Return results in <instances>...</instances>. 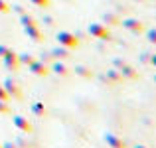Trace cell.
I'll list each match as a JSON object with an SVG mask.
<instances>
[{
  "label": "cell",
  "mask_w": 156,
  "mask_h": 148,
  "mask_svg": "<svg viewBox=\"0 0 156 148\" xmlns=\"http://www.w3.org/2000/svg\"><path fill=\"white\" fill-rule=\"evenodd\" d=\"M55 40H57L59 46H63L67 49H75L77 46H79V38H77L75 34H71V32H57Z\"/></svg>",
  "instance_id": "1"
},
{
  "label": "cell",
  "mask_w": 156,
  "mask_h": 148,
  "mask_svg": "<svg viewBox=\"0 0 156 148\" xmlns=\"http://www.w3.org/2000/svg\"><path fill=\"white\" fill-rule=\"evenodd\" d=\"M113 65H115V69H119V73L122 75V79H136V77H138V71L133 67V65H129L126 61L115 59Z\"/></svg>",
  "instance_id": "2"
},
{
  "label": "cell",
  "mask_w": 156,
  "mask_h": 148,
  "mask_svg": "<svg viewBox=\"0 0 156 148\" xmlns=\"http://www.w3.org/2000/svg\"><path fill=\"white\" fill-rule=\"evenodd\" d=\"M89 34L97 40H103V42H111V40H113L111 30L107 26H103V24H91V26H89Z\"/></svg>",
  "instance_id": "3"
},
{
  "label": "cell",
  "mask_w": 156,
  "mask_h": 148,
  "mask_svg": "<svg viewBox=\"0 0 156 148\" xmlns=\"http://www.w3.org/2000/svg\"><path fill=\"white\" fill-rule=\"evenodd\" d=\"M4 89H6L8 97H10V99H14V101H22V99H24L22 87H20V85L16 83L14 79H6V81H4Z\"/></svg>",
  "instance_id": "4"
},
{
  "label": "cell",
  "mask_w": 156,
  "mask_h": 148,
  "mask_svg": "<svg viewBox=\"0 0 156 148\" xmlns=\"http://www.w3.org/2000/svg\"><path fill=\"white\" fill-rule=\"evenodd\" d=\"M121 24L129 32H133V34H142V32H144V24L136 18H125V20H121Z\"/></svg>",
  "instance_id": "5"
},
{
  "label": "cell",
  "mask_w": 156,
  "mask_h": 148,
  "mask_svg": "<svg viewBox=\"0 0 156 148\" xmlns=\"http://www.w3.org/2000/svg\"><path fill=\"white\" fill-rule=\"evenodd\" d=\"M12 122H14V126L18 130H22V132H26V134H30L32 130H34L32 122L28 121L26 117H22V115H14V117H12Z\"/></svg>",
  "instance_id": "6"
},
{
  "label": "cell",
  "mask_w": 156,
  "mask_h": 148,
  "mask_svg": "<svg viewBox=\"0 0 156 148\" xmlns=\"http://www.w3.org/2000/svg\"><path fill=\"white\" fill-rule=\"evenodd\" d=\"M28 69H30L34 75H38V77H46V75H50V65L44 63V61H40V59H36L32 65H28Z\"/></svg>",
  "instance_id": "7"
},
{
  "label": "cell",
  "mask_w": 156,
  "mask_h": 148,
  "mask_svg": "<svg viewBox=\"0 0 156 148\" xmlns=\"http://www.w3.org/2000/svg\"><path fill=\"white\" fill-rule=\"evenodd\" d=\"M24 32H26V36L32 40V42H38V44L44 42V34H42V30H40L38 24H36V26H26Z\"/></svg>",
  "instance_id": "8"
},
{
  "label": "cell",
  "mask_w": 156,
  "mask_h": 148,
  "mask_svg": "<svg viewBox=\"0 0 156 148\" xmlns=\"http://www.w3.org/2000/svg\"><path fill=\"white\" fill-rule=\"evenodd\" d=\"M103 138H105V142H107V146H109V148H129V146H126V142L122 140V138L115 136L113 132H107Z\"/></svg>",
  "instance_id": "9"
},
{
  "label": "cell",
  "mask_w": 156,
  "mask_h": 148,
  "mask_svg": "<svg viewBox=\"0 0 156 148\" xmlns=\"http://www.w3.org/2000/svg\"><path fill=\"white\" fill-rule=\"evenodd\" d=\"M50 71H53L55 75H61V77H67L69 73H71V71H69V67H67V65H65V63H61V61H57V59H53V61H51V67H50Z\"/></svg>",
  "instance_id": "10"
},
{
  "label": "cell",
  "mask_w": 156,
  "mask_h": 148,
  "mask_svg": "<svg viewBox=\"0 0 156 148\" xmlns=\"http://www.w3.org/2000/svg\"><path fill=\"white\" fill-rule=\"evenodd\" d=\"M4 67L8 69V71L16 73L20 69V61H18V53H12V55L4 57Z\"/></svg>",
  "instance_id": "11"
},
{
  "label": "cell",
  "mask_w": 156,
  "mask_h": 148,
  "mask_svg": "<svg viewBox=\"0 0 156 148\" xmlns=\"http://www.w3.org/2000/svg\"><path fill=\"white\" fill-rule=\"evenodd\" d=\"M51 59H57V61H63V59H69V49L67 48H63V46H57L55 49H51Z\"/></svg>",
  "instance_id": "12"
},
{
  "label": "cell",
  "mask_w": 156,
  "mask_h": 148,
  "mask_svg": "<svg viewBox=\"0 0 156 148\" xmlns=\"http://www.w3.org/2000/svg\"><path fill=\"white\" fill-rule=\"evenodd\" d=\"M73 69H75V75L83 77V79H93V77H95V73H93L89 67H85V65H75Z\"/></svg>",
  "instance_id": "13"
},
{
  "label": "cell",
  "mask_w": 156,
  "mask_h": 148,
  "mask_svg": "<svg viewBox=\"0 0 156 148\" xmlns=\"http://www.w3.org/2000/svg\"><path fill=\"white\" fill-rule=\"evenodd\" d=\"M107 79H109L111 83H121L122 75L119 73V69H109V71H107Z\"/></svg>",
  "instance_id": "14"
},
{
  "label": "cell",
  "mask_w": 156,
  "mask_h": 148,
  "mask_svg": "<svg viewBox=\"0 0 156 148\" xmlns=\"http://www.w3.org/2000/svg\"><path fill=\"white\" fill-rule=\"evenodd\" d=\"M20 24H22V26L26 28V26H36L38 22H36V18H34V16H30L28 12H24V14L20 16Z\"/></svg>",
  "instance_id": "15"
},
{
  "label": "cell",
  "mask_w": 156,
  "mask_h": 148,
  "mask_svg": "<svg viewBox=\"0 0 156 148\" xmlns=\"http://www.w3.org/2000/svg\"><path fill=\"white\" fill-rule=\"evenodd\" d=\"M18 61H20V65H26V67H28V65H32L36 61V57L32 55V53H20Z\"/></svg>",
  "instance_id": "16"
},
{
  "label": "cell",
  "mask_w": 156,
  "mask_h": 148,
  "mask_svg": "<svg viewBox=\"0 0 156 148\" xmlns=\"http://www.w3.org/2000/svg\"><path fill=\"white\" fill-rule=\"evenodd\" d=\"M32 113L38 115V117H46V115H48V109L44 107V103H34V105H32Z\"/></svg>",
  "instance_id": "17"
},
{
  "label": "cell",
  "mask_w": 156,
  "mask_h": 148,
  "mask_svg": "<svg viewBox=\"0 0 156 148\" xmlns=\"http://www.w3.org/2000/svg\"><path fill=\"white\" fill-rule=\"evenodd\" d=\"M103 20L109 24V26H119V24H121V18H119V16H115V14H105Z\"/></svg>",
  "instance_id": "18"
},
{
  "label": "cell",
  "mask_w": 156,
  "mask_h": 148,
  "mask_svg": "<svg viewBox=\"0 0 156 148\" xmlns=\"http://www.w3.org/2000/svg\"><path fill=\"white\" fill-rule=\"evenodd\" d=\"M12 53H16L12 48H8V46H0V57H2V59H4V57H8V55H12Z\"/></svg>",
  "instance_id": "19"
},
{
  "label": "cell",
  "mask_w": 156,
  "mask_h": 148,
  "mask_svg": "<svg viewBox=\"0 0 156 148\" xmlns=\"http://www.w3.org/2000/svg\"><path fill=\"white\" fill-rule=\"evenodd\" d=\"M34 6H38V8H50V4H51V0H30Z\"/></svg>",
  "instance_id": "20"
},
{
  "label": "cell",
  "mask_w": 156,
  "mask_h": 148,
  "mask_svg": "<svg viewBox=\"0 0 156 148\" xmlns=\"http://www.w3.org/2000/svg\"><path fill=\"white\" fill-rule=\"evenodd\" d=\"M146 38H148L150 44H154V46H156V28H150V30L146 32Z\"/></svg>",
  "instance_id": "21"
},
{
  "label": "cell",
  "mask_w": 156,
  "mask_h": 148,
  "mask_svg": "<svg viewBox=\"0 0 156 148\" xmlns=\"http://www.w3.org/2000/svg\"><path fill=\"white\" fill-rule=\"evenodd\" d=\"M10 12V4L6 0H0V14H8Z\"/></svg>",
  "instance_id": "22"
},
{
  "label": "cell",
  "mask_w": 156,
  "mask_h": 148,
  "mask_svg": "<svg viewBox=\"0 0 156 148\" xmlns=\"http://www.w3.org/2000/svg\"><path fill=\"white\" fill-rule=\"evenodd\" d=\"M0 113H2V115H8V113H10V107H8V101H0Z\"/></svg>",
  "instance_id": "23"
},
{
  "label": "cell",
  "mask_w": 156,
  "mask_h": 148,
  "mask_svg": "<svg viewBox=\"0 0 156 148\" xmlns=\"http://www.w3.org/2000/svg\"><path fill=\"white\" fill-rule=\"evenodd\" d=\"M10 10H14V12H18V14H20V16H22V14H24V12H26V8H24V6H22V4H14V6H10Z\"/></svg>",
  "instance_id": "24"
},
{
  "label": "cell",
  "mask_w": 156,
  "mask_h": 148,
  "mask_svg": "<svg viewBox=\"0 0 156 148\" xmlns=\"http://www.w3.org/2000/svg\"><path fill=\"white\" fill-rule=\"evenodd\" d=\"M0 101H10V97H8L6 89H4V85H0Z\"/></svg>",
  "instance_id": "25"
},
{
  "label": "cell",
  "mask_w": 156,
  "mask_h": 148,
  "mask_svg": "<svg viewBox=\"0 0 156 148\" xmlns=\"http://www.w3.org/2000/svg\"><path fill=\"white\" fill-rule=\"evenodd\" d=\"M40 61H44V63H50V61H53V59H51V53H42Z\"/></svg>",
  "instance_id": "26"
},
{
  "label": "cell",
  "mask_w": 156,
  "mask_h": 148,
  "mask_svg": "<svg viewBox=\"0 0 156 148\" xmlns=\"http://www.w3.org/2000/svg\"><path fill=\"white\" fill-rule=\"evenodd\" d=\"M2 148H18V146H16L14 142H4V144H2Z\"/></svg>",
  "instance_id": "27"
},
{
  "label": "cell",
  "mask_w": 156,
  "mask_h": 148,
  "mask_svg": "<svg viewBox=\"0 0 156 148\" xmlns=\"http://www.w3.org/2000/svg\"><path fill=\"white\" fill-rule=\"evenodd\" d=\"M44 22H46L48 26H51V24H53V20H51V18H44Z\"/></svg>",
  "instance_id": "28"
},
{
  "label": "cell",
  "mask_w": 156,
  "mask_h": 148,
  "mask_svg": "<svg viewBox=\"0 0 156 148\" xmlns=\"http://www.w3.org/2000/svg\"><path fill=\"white\" fill-rule=\"evenodd\" d=\"M150 63H152V65H154V67H156V53H154V55H152V57H150Z\"/></svg>",
  "instance_id": "29"
},
{
  "label": "cell",
  "mask_w": 156,
  "mask_h": 148,
  "mask_svg": "<svg viewBox=\"0 0 156 148\" xmlns=\"http://www.w3.org/2000/svg\"><path fill=\"white\" fill-rule=\"evenodd\" d=\"M134 148H148V146H144V144H136Z\"/></svg>",
  "instance_id": "30"
},
{
  "label": "cell",
  "mask_w": 156,
  "mask_h": 148,
  "mask_svg": "<svg viewBox=\"0 0 156 148\" xmlns=\"http://www.w3.org/2000/svg\"><path fill=\"white\" fill-rule=\"evenodd\" d=\"M154 81H156V75H154Z\"/></svg>",
  "instance_id": "31"
},
{
  "label": "cell",
  "mask_w": 156,
  "mask_h": 148,
  "mask_svg": "<svg viewBox=\"0 0 156 148\" xmlns=\"http://www.w3.org/2000/svg\"><path fill=\"white\" fill-rule=\"evenodd\" d=\"M0 148H2V144H0Z\"/></svg>",
  "instance_id": "32"
}]
</instances>
